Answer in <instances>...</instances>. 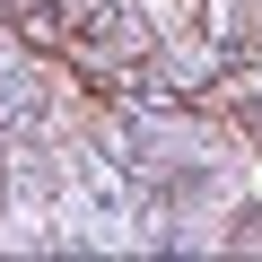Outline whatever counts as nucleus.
I'll use <instances>...</instances> for the list:
<instances>
[{
	"label": "nucleus",
	"instance_id": "nucleus-1",
	"mask_svg": "<svg viewBox=\"0 0 262 262\" xmlns=\"http://www.w3.org/2000/svg\"><path fill=\"white\" fill-rule=\"evenodd\" d=\"M175 18H192L219 44H253L262 35V0H175Z\"/></svg>",
	"mask_w": 262,
	"mask_h": 262
},
{
	"label": "nucleus",
	"instance_id": "nucleus-2",
	"mask_svg": "<svg viewBox=\"0 0 262 262\" xmlns=\"http://www.w3.org/2000/svg\"><path fill=\"white\" fill-rule=\"evenodd\" d=\"M131 9H175V0H131Z\"/></svg>",
	"mask_w": 262,
	"mask_h": 262
}]
</instances>
